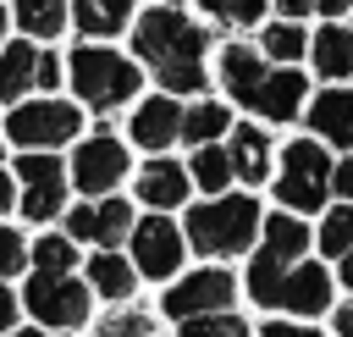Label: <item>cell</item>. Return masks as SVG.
I'll return each instance as SVG.
<instances>
[{
  "label": "cell",
  "mask_w": 353,
  "mask_h": 337,
  "mask_svg": "<svg viewBox=\"0 0 353 337\" xmlns=\"http://www.w3.org/2000/svg\"><path fill=\"white\" fill-rule=\"evenodd\" d=\"M138 199L132 193H105V199H77L66 204V215L55 227H66L83 249H127L132 227H138Z\"/></svg>",
  "instance_id": "8fae6325"
},
{
  "label": "cell",
  "mask_w": 353,
  "mask_h": 337,
  "mask_svg": "<svg viewBox=\"0 0 353 337\" xmlns=\"http://www.w3.org/2000/svg\"><path fill=\"white\" fill-rule=\"evenodd\" d=\"M127 50H132L149 72H160V66H171V61H210V55H215V33H210L188 6H176V0H149V6H138V22H132V33H127Z\"/></svg>",
  "instance_id": "3957f363"
},
{
  "label": "cell",
  "mask_w": 353,
  "mask_h": 337,
  "mask_svg": "<svg viewBox=\"0 0 353 337\" xmlns=\"http://www.w3.org/2000/svg\"><path fill=\"white\" fill-rule=\"evenodd\" d=\"M0 133H6L11 155L17 149H72L88 133V110L66 94H28V99L6 105Z\"/></svg>",
  "instance_id": "5b68a950"
},
{
  "label": "cell",
  "mask_w": 353,
  "mask_h": 337,
  "mask_svg": "<svg viewBox=\"0 0 353 337\" xmlns=\"http://www.w3.org/2000/svg\"><path fill=\"white\" fill-rule=\"evenodd\" d=\"M11 28H17V22H11V0H0V50H6V39H11Z\"/></svg>",
  "instance_id": "ee69618b"
},
{
  "label": "cell",
  "mask_w": 353,
  "mask_h": 337,
  "mask_svg": "<svg viewBox=\"0 0 353 337\" xmlns=\"http://www.w3.org/2000/svg\"><path fill=\"white\" fill-rule=\"evenodd\" d=\"M17 199H22V188H17V177H11V166H0V221H11V210H17Z\"/></svg>",
  "instance_id": "f35d334b"
},
{
  "label": "cell",
  "mask_w": 353,
  "mask_h": 337,
  "mask_svg": "<svg viewBox=\"0 0 353 337\" xmlns=\"http://www.w3.org/2000/svg\"><path fill=\"white\" fill-rule=\"evenodd\" d=\"M182 105H188V99H176V94H165V88L138 94V99L127 105V144H132L138 155H165V149H176V144H182Z\"/></svg>",
  "instance_id": "5bb4252c"
},
{
  "label": "cell",
  "mask_w": 353,
  "mask_h": 337,
  "mask_svg": "<svg viewBox=\"0 0 353 337\" xmlns=\"http://www.w3.org/2000/svg\"><path fill=\"white\" fill-rule=\"evenodd\" d=\"M83 276H88L99 304H132L138 287H143V276H138L127 249H88L83 254Z\"/></svg>",
  "instance_id": "d6986e66"
},
{
  "label": "cell",
  "mask_w": 353,
  "mask_h": 337,
  "mask_svg": "<svg viewBox=\"0 0 353 337\" xmlns=\"http://www.w3.org/2000/svg\"><path fill=\"white\" fill-rule=\"evenodd\" d=\"M265 199L254 188H226V193H199L188 210H182V232H188V249L199 260H243L254 254L259 243V227H265Z\"/></svg>",
  "instance_id": "6da1fadb"
},
{
  "label": "cell",
  "mask_w": 353,
  "mask_h": 337,
  "mask_svg": "<svg viewBox=\"0 0 353 337\" xmlns=\"http://www.w3.org/2000/svg\"><path fill=\"white\" fill-rule=\"evenodd\" d=\"M303 133L331 144L336 155L353 149V83H320L303 105Z\"/></svg>",
  "instance_id": "ac0fdd59"
},
{
  "label": "cell",
  "mask_w": 353,
  "mask_h": 337,
  "mask_svg": "<svg viewBox=\"0 0 353 337\" xmlns=\"http://www.w3.org/2000/svg\"><path fill=\"white\" fill-rule=\"evenodd\" d=\"M331 271H336V287H342V293H353V249H347L342 260H331Z\"/></svg>",
  "instance_id": "b9f144b4"
},
{
  "label": "cell",
  "mask_w": 353,
  "mask_h": 337,
  "mask_svg": "<svg viewBox=\"0 0 353 337\" xmlns=\"http://www.w3.org/2000/svg\"><path fill=\"white\" fill-rule=\"evenodd\" d=\"M28 254H33V271H83V243H77L66 227H44V232H33Z\"/></svg>",
  "instance_id": "83f0119b"
},
{
  "label": "cell",
  "mask_w": 353,
  "mask_h": 337,
  "mask_svg": "<svg viewBox=\"0 0 353 337\" xmlns=\"http://www.w3.org/2000/svg\"><path fill=\"white\" fill-rule=\"evenodd\" d=\"M237 127V105L226 94H199L182 105V144L199 149V144H226V133Z\"/></svg>",
  "instance_id": "603a6c76"
},
{
  "label": "cell",
  "mask_w": 353,
  "mask_h": 337,
  "mask_svg": "<svg viewBox=\"0 0 353 337\" xmlns=\"http://www.w3.org/2000/svg\"><path fill=\"white\" fill-rule=\"evenodd\" d=\"M347 249H353V204L347 199H331L314 215V254L320 260H342Z\"/></svg>",
  "instance_id": "f1b7e54d"
},
{
  "label": "cell",
  "mask_w": 353,
  "mask_h": 337,
  "mask_svg": "<svg viewBox=\"0 0 353 337\" xmlns=\"http://www.w3.org/2000/svg\"><path fill=\"white\" fill-rule=\"evenodd\" d=\"M331 337H353V293H342L331 304Z\"/></svg>",
  "instance_id": "74e56055"
},
{
  "label": "cell",
  "mask_w": 353,
  "mask_h": 337,
  "mask_svg": "<svg viewBox=\"0 0 353 337\" xmlns=\"http://www.w3.org/2000/svg\"><path fill=\"white\" fill-rule=\"evenodd\" d=\"M143 83H149V66L132 50H116L99 39H83L66 50V88L88 116H116L143 94Z\"/></svg>",
  "instance_id": "7a4b0ae2"
},
{
  "label": "cell",
  "mask_w": 353,
  "mask_h": 337,
  "mask_svg": "<svg viewBox=\"0 0 353 337\" xmlns=\"http://www.w3.org/2000/svg\"><path fill=\"white\" fill-rule=\"evenodd\" d=\"M254 249H259V254H270V260H281V265H298V260H309V254H314V221H309V215H298V210L270 204Z\"/></svg>",
  "instance_id": "ffe728a7"
},
{
  "label": "cell",
  "mask_w": 353,
  "mask_h": 337,
  "mask_svg": "<svg viewBox=\"0 0 353 337\" xmlns=\"http://www.w3.org/2000/svg\"><path fill=\"white\" fill-rule=\"evenodd\" d=\"M11 22L33 44H55L72 28V0H11Z\"/></svg>",
  "instance_id": "484cf974"
},
{
  "label": "cell",
  "mask_w": 353,
  "mask_h": 337,
  "mask_svg": "<svg viewBox=\"0 0 353 337\" xmlns=\"http://www.w3.org/2000/svg\"><path fill=\"white\" fill-rule=\"evenodd\" d=\"M127 254H132V265H138V276L149 282V287H165V282H176L182 271H188V232H182V215H160V210H143L138 215V227H132V238H127Z\"/></svg>",
  "instance_id": "30bf717a"
},
{
  "label": "cell",
  "mask_w": 353,
  "mask_h": 337,
  "mask_svg": "<svg viewBox=\"0 0 353 337\" xmlns=\"http://www.w3.org/2000/svg\"><path fill=\"white\" fill-rule=\"evenodd\" d=\"M243 298V271H232L226 260H199L193 271H182L176 282L160 287V320H188V315H210V309H237Z\"/></svg>",
  "instance_id": "9c48e42d"
},
{
  "label": "cell",
  "mask_w": 353,
  "mask_h": 337,
  "mask_svg": "<svg viewBox=\"0 0 353 337\" xmlns=\"http://www.w3.org/2000/svg\"><path fill=\"white\" fill-rule=\"evenodd\" d=\"M193 11H204V22L226 28V33H254L270 17V0H188Z\"/></svg>",
  "instance_id": "f546056e"
},
{
  "label": "cell",
  "mask_w": 353,
  "mask_h": 337,
  "mask_svg": "<svg viewBox=\"0 0 353 337\" xmlns=\"http://www.w3.org/2000/svg\"><path fill=\"white\" fill-rule=\"evenodd\" d=\"M28 243H33V238H28L17 221H0V282H17V276H28V271H33Z\"/></svg>",
  "instance_id": "d6a6232c"
},
{
  "label": "cell",
  "mask_w": 353,
  "mask_h": 337,
  "mask_svg": "<svg viewBox=\"0 0 353 337\" xmlns=\"http://www.w3.org/2000/svg\"><path fill=\"white\" fill-rule=\"evenodd\" d=\"M94 287L83 271H28L22 276V315L50 331H83L94 326Z\"/></svg>",
  "instance_id": "52a82bcc"
},
{
  "label": "cell",
  "mask_w": 353,
  "mask_h": 337,
  "mask_svg": "<svg viewBox=\"0 0 353 337\" xmlns=\"http://www.w3.org/2000/svg\"><path fill=\"white\" fill-rule=\"evenodd\" d=\"M309 72L314 83H353V28L320 17L309 28Z\"/></svg>",
  "instance_id": "44dd1931"
},
{
  "label": "cell",
  "mask_w": 353,
  "mask_h": 337,
  "mask_svg": "<svg viewBox=\"0 0 353 337\" xmlns=\"http://www.w3.org/2000/svg\"><path fill=\"white\" fill-rule=\"evenodd\" d=\"M66 171H72V193L77 199H105V193H121L138 171V149L127 144V133H110V127H94L83 133L72 149H66Z\"/></svg>",
  "instance_id": "8992f818"
},
{
  "label": "cell",
  "mask_w": 353,
  "mask_h": 337,
  "mask_svg": "<svg viewBox=\"0 0 353 337\" xmlns=\"http://www.w3.org/2000/svg\"><path fill=\"white\" fill-rule=\"evenodd\" d=\"M270 11H276V17H298V22H309V17H314V0H270Z\"/></svg>",
  "instance_id": "ab89813d"
},
{
  "label": "cell",
  "mask_w": 353,
  "mask_h": 337,
  "mask_svg": "<svg viewBox=\"0 0 353 337\" xmlns=\"http://www.w3.org/2000/svg\"><path fill=\"white\" fill-rule=\"evenodd\" d=\"M127 188H132L138 210H160V215H182V210L193 204V193H199L188 160H176L171 149H165V155H143Z\"/></svg>",
  "instance_id": "4fadbf2b"
},
{
  "label": "cell",
  "mask_w": 353,
  "mask_h": 337,
  "mask_svg": "<svg viewBox=\"0 0 353 337\" xmlns=\"http://www.w3.org/2000/svg\"><path fill=\"white\" fill-rule=\"evenodd\" d=\"M39 94H66V55L55 44H39Z\"/></svg>",
  "instance_id": "836d02e7"
},
{
  "label": "cell",
  "mask_w": 353,
  "mask_h": 337,
  "mask_svg": "<svg viewBox=\"0 0 353 337\" xmlns=\"http://www.w3.org/2000/svg\"><path fill=\"white\" fill-rule=\"evenodd\" d=\"M336 149L331 144H320L314 133H298V138H287L281 144V155H276V177H270V199L281 204V210H298V215H320L325 204H331V160Z\"/></svg>",
  "instance_id": "277c9868"
},
{
  "label": "cell",
  "mask_w": 353,
  "mask_h": 337,
  "mask_svg": "<svg viewBox=\"0 0 353 337\" xmlns=\"http://www.w3.org/2000/svg\"><path fill=\"white\" fill-rule=\"evenodd\" d=\"M94 337H160V320H154V309H143V304H105V315L88 326Z\"/></svg>",
  "instance_id": "4dcf8cb0"
},
{
  "label": "cell",
  "mask_w": 353,
  "mask_h": 337,
  "mask_svg": "<svg viewBox=\"0 0 353 337\" xmlns=\"http://www.w3.org/2000/svg\"><path fill=\"white\" fill-rule=\"evenodd\" d=\"M314 17H331V22H347V17H353V0H314Z\"/></svg>",
  "instance_id": "60d3db41"
},
{
  "label": "cell",
  "mask_w": 353,
  "mask_h": 337,
  "mask_svg": "<svg viewBox=\"0 0 353 337\" xmlns=\"http://www.w3.org/2000/svg\"><path fill=\"white\" fill-rule=\"evenodd\" d=\"M6 337H77V331H50V326H17V331H6Z\"/></svg>",
  "instance_id": "7bdbcfd3"
},
{
  "label": "cell",
  "mask_w": 353,
  "mask_h": 337,
  "mask_svg": "<svg viewBox=\"0 0 353 337\" xmlns=\"http://www.w3.org/2000/svg\"><path fill=\"white\" fill-rule=\"evenodd\" d=\"M28 94H39V44L17 33L0 50V105H17Z\"/></svg>",
  "instance_id": "cb8c5ba5"
},
{
  "label": "cell",
  "mask_w": 353,
  "mask_h": 337,
  "mask_svg": "<svg viewBox=\"0 0 353 337\" xmlns=\"http://www.w3.org/2000/svg\"><path fill=\"white\" fill-rule=\"evenodd\" d=\"M254 337H331V331L314 326V320H292V315H287V320H259Z\"/></svg>",
  "instance_id": "e575fe53"
},
{
  "label": "cell",
  "mask_w": 353,
  "mask_h": 337,
  "mask_svg": "<svg viewBox=\"0 0 353 337\" xmlns=\"http://www.w3.org/2000/svg\"><path fill=\"white\" fill-rule=\"evenodd\" d=\"M270 55L254 44V39H221L215 44V55H210V72H215V94H226L243 116L254 110V99H259V88H265V77H270Z\"/></svg>",
  "instance_id": "7c38bea8"
},
{
  "label": "cell",
  "mask_w": 353,
  "mask_h": 337,
  "mask_svg": "<svg viewBox=\"0 0 353 337\" xmlns=\"http://www.w3.org/2000/svg\"><path fill=\"white\" fill-rule=\"evenodd\" d=\"M331 199H347L353 204V149L336 155V166H331Z\"/></svg>",
  "instance_id": "8d00e7d4"
},
{
  "label": "cell",
  "mask_w": 353,
  "mask_h": 337,
  "mask_svg": "<svg viewBox=\"0 0 353 337\" xmlns=\"http://www.w3.org/2000/svg\"><path fill=\"white\" fill-rule=\"evenodd\" d=\"M226 149H232V171H237V188H270L276 177V127H265L259 116H237V127L226 133Z\"/></svg>",
  "instance_id": "9a60e30c"
},
{
  "label": "cell",
  "mask_w": 353,
  "mask_h": 337,
  "mask_svg": "<svg viewBox=\"0 0 353 337\" xmlns=\"http://www.w3.org/2000/svg\"><path fill=\"white\" fill-rule=\"evenodd\" d=\"M188 171H193V188H199L204 199L237 188V171H232V149H226V144H199V149H188Z\"/></svg>",
  "instance_id": "4316f807"
},
{
  "label": "cell",
  "mask_w": 353,
  "mask_h": 337,
  "mask_svg": "<svg viewBox=\"0 0 353 337\" xmlns=\"http://www.w3.org/2000/svg\"><path fill=\"white\" fill-rule=\"evenodd\" d=\"M17 326H22V293L11 282H0V337L17 331Z\"/></svg>",
  "instance_id": "d590c367"
},
{
  "label": "cell",
  "mask_w": 353,
  "mask_h": 337,
  "mask_svg": "<svg viewBox=\"0 0 353 337\" xmlns=\"http://www.w3.org/2000/svg\"><path fill=\"white\" fill-rule=\"evenodd\" d=\"M132 22H138V0H72V33L77 39L116 44L132 33Z\"/></svg>",
  "instance_id": "7402d4cb"
},
{
  "label": "cell",
  "mask_w": 353,
  "mask_h": 337,
  "mask_svg": "<svg viewBox=\"0 0 353 337\" xmlns=\"http://www.w3.org/2000/svg\"><path fill=\"white\" fill-rule=\"evenodd\" d=\"M0 166H11V144H6V133H0Z\"/></svg>",
  "instance_id": "f6af8a7d"
},
{
  "label": "cell",
  "mask_w": 353,
  "mask_h": 337,
  "mask_svg": "<svg viewBox=\"0 0 353 337\" xmlns=\"http://www.w3.org/2000/svg\"><path fill=\"white\" fill-rule=\"evenodd\" d=\"M254 44L276 66H309V22H298V17H265L254 28Z\"/></svg>",
  "instance_id": "d4e9b609"
},
{
  "label": "cell",
  "mask_w": 353,
  "mask_h": 337,
  "mask_svg": "<svg viewBox=\"0 0 353 337\" xmlns=\"http://www.w3.org/2000/svg\"><path fill=\"white\" fill-rule=\"evenodd\" d=\"M309 94H314V72L309 66H270V77H265V88H259L248 116H259L265 127H292V122H303Z\"/></svg>",
  "instance_id": "e0dca14e"
},
{
  "label": "cell",
  "mask_w": 353,
  "mask_h": 337,
  "mask_svg": "<svg viewBox=\"0 0 353 337\" xmlns=\"http://www.w3.org/2000/svg\"><path fill=\"white\" fill-rule=\"evenodd\" d=\"M336 293H342V287H336V271H331V260L309 254V260H298V265L287 271L281 315H292V320H320V315H331Z\"/></svg>",
  "instance_id": "2e32d148"
},
{
  "label": "cell",
  "mask_w": 353,
  "mask_h": 337,
  "mask_svg": "<svg viewBox=\"0 0 353 337\" xmlns=\"http://www.w3.org/2000/svg\"><path fill=\"white\" fill-rule=\"evenodd\" d=\"M171 337H254V320H243L237 309H210V315L171 320Z\"/></svg>",
  "instance_id": "1f68e13d"
},
{
  "label": "cell",
  "mask_w": 353,
  "mask_h": 337,
  "mask_svg": "<svg viewBox=\"0 0 353 337\" xmlns=\"http://www.w3.org/2000/svg\"><path fill=\"white\" fill-rule=\"evenodd\" d=\"M347 28H353V17H347Z\"/></svg>",
  "instance_id": "bcb514c9"
},
{
  "label": "cell",
  "mask_w": 353,
  "mask_h": 337,
  "mask_svg": "<svg viewBox=\"0 0 353 337\" xmlns=\"http://www.w3.org/2000/svg\"><path fill=\"white\" fill-rule=\"evenodd\" d=\"M11 177L22 188L17 210L28 227H55L66 215L72 199V171H66V149H17L11 155Z\"/></svg>",
  "instance_id": "ba28073f"
}]
</instances>
